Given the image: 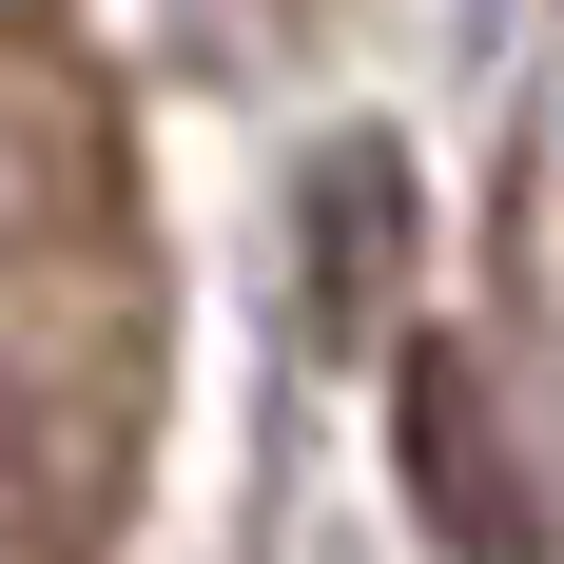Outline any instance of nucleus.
Returning <instances> with one entry per match:
<instances>
[{"instance_id":"obj_1","label":"nucleus","mask_w":564,"mask_h":564,"mask_svg":"<svg viewBox=\"0 0 564 564\" xmlns=\"http://www.w3.org/2000/svg\"><path fill=\"white\" fill-rule=\"evenodd\" d=\"M409 507H429V545H448V564H545V507H525L507 409H487L467 350H409Z\"/></svg>"}]
</instances>
